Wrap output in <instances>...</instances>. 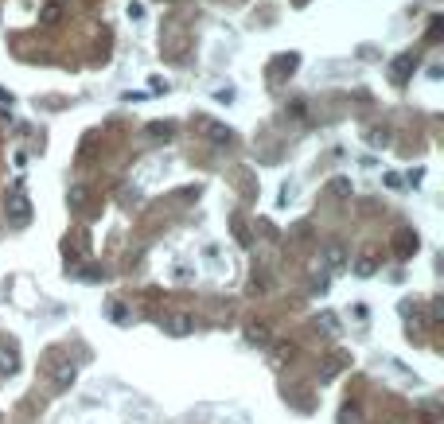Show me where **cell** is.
Masks as SVG:
<instances>
[{
	"mask_svg": "<svg viewBox=\"0 0 444 424\" xmlns=\"http://www.w3.org/2000/svg\"><path fill=\"white\" fill-rule=\"evenodd\" d=\"M191 129H195L199 136H207L211 145H234V140H238V133H234L230 125L215 121V117H195V121H191Z\"/></svg>",
	"mask_w": 444,
	"mask_h": 424,
	"instance_id": "1",
	"label": "cell"
},
{
	"mask_svg": "<svg viewBox=\"0 0 444 424\" xmlns=\"http://www.w3.org/2000/svg\"><path fill=\"white\" fill-rule=\"evenodd\" d=\"M47 370H51V386L59 389V393H67V389L78 382V366H74L71 358H51Z\"/></svg>",
	"mask_w": 444,
	"mask_h": 424,
	"instance_id": "2",
	"label": "cell"
},
{
	"mask_svg": "<svg viewBox=\"0 0 444 424\" xmlns=\"http://www.w3.org/2000/svg\"><path fill=\"white\" fill-rule=\"evenodd\" d=\"M4 219H8V226H12V230L32 226V203H27L24 195H12V199L4 203Z\"/></svg>",
	"mask_w": 444,
	"mask_h": 424,
	"instance_id": "3",
	"label": "cell"
},
{
	"mask_svg": "<svg viewBox=\"0 0 444 424\" xmlns=\"http://www.w3.org/2000/svg\"><path fill=\"white\" fill-rule=\"evenodd\" d=\"M413 71H417V55H413V51H406V55H397V59L390 62V78H394L397 86H406Z\"/></svg>",
	"mask_w": 444,
	"mask_h": 424,
	"instance_id": "4",
	"label": "cell"
},
{
	"mask_svg": "<svg viewBox=\"0 0 444 424\" xmlns=\"http://www.w3.org/2000/svg\"><path fill=\"white\" fill-rule=\"evenodd\" d=\"M417 249H421V238H417L413 230H397V234H394V253L401 257V261H409Z\"/></svg>",
	"mask_w": 444,
	"mask_h": 424,
	"instance_id": "5",
	"label": "cell"
},
{
	"mask_svg": "<svg viewBox=\"0 0 444 424\" xmlns=\"http://www.w3.org/2000/svg\"><path fill=\"white\" fill-rule=\"evenodd\" d=\"M164 331H168V335H176V339H183V335H191V331H195V315H187V312L168 315V319H164Z\"/></svg>",
	"mask_w": 444,
	"mask_h": 424,
	"instance_id": "6",
	"label": "cell"
},
{
	"mask_svg": "<svg viewBox=\"0 0 444 424\" xmlns=\"http://www.w3.org/2000/svg\"><path fill=\"white\" fill-rule=\"evenodd\" d=\"M390 140H394L390 125H371V129H366V145L371 148H390Z\"/></svg>",
	"mask_w": 444,
	"mask_h": 424,
	"instance_id": "7",
	"label": "cell"
},
{
	"mask_svg": "<svg viewBox=\"0 0 444 424\" xmlns=\"http://www.w3.org/2000/svg\"><path fill=\"white\" fill-rule=\"evenodd\" d=\"M324 265L327 269H343L347 265V249H343L339 242H327L324 245Z\"/></svg>",
	"mask_w": 444,
	"mask_h": 424,
	"instance_id": "8",
	"label": "cell"
},
{
	"mask_svg": "<svg viewBox=\"0 0 444 424\" xmlns=\"http://www.w3.org/2000/svg\"><path fill=\"white\" fill-rule=\"evenodd\" d=\"M246 342L250 347H269V323H250L246 327Z\"/></svg>",
	"mask_w": 444,
	"mask_h": 424,
	"instance_id": "9",
	"label": "cell"
},
{
	"mask_svg": "<svg viewBox=\"0 0 444 424\" xmlns=\"http://www.w3.org/2000/svg\"><path fill=\"white\" fill-rule=\"evenodd\" d=\"M90 253V234L74 230V242H67V257H86Z\"/></svg>",
	"mask_w": 444,
	"mask_h": 424,
	"instance_id": "10",
	"label": "cell"
},
{
	"mask_svg": "<svg viewBox=\"0 0 444 424\" xmlns=\"http://www.w3.org/2000/svg\"><path fill=\"white\" fill-rule=\"evenodd\" d=\"M355 273H359V277H374V273H378V253H374V249H366V253L359 257Z\"/></svg>",
	"mask_w": 444,
	"mask_h": 424,
	"instance_id": "11",
	"label": "cell"
},
{
	"mask_svg": "<svg viewBox=\"0 0 444 424\" xmlns=\"http://www.w3.org/2000/svg\"><path fill=\"white\" fill-rule=\"evenodd\" d=\"M39 20H43V24H47V27H55V24H59V20H62V4H59V0H51L47 8L39 12Z\"/></svg>",
	"mask_w": 444,
	"mask_h": 424,
	"instance_id": "12",
	"label": "cell"
},
{
	"mask_svg": "<svg viewBox=\"0 0 444 424\" xmlns=\"http://www.w3.org/2000/svg\"><path fill=\"white\" fill-rule=\"evenodd\" d=\"M343 366H347V354H331V362H327L324 370H320V377H324V382H331V377H336L339 370H343Z\"/></svg>",
	"mask_w": 444,
	"mask_h": 424,
	"instance_id": "13",
	"label": "cell"
},
{
	"mask_svg": "<svg viewBox=\"0 0 444 424\" xmlns=\"http://www.w3.org/2000/svg\"><path fill=\"white\" fill-rule=\"evenodd\" d=\"M327 195H336V199H351V179H331V183H327Z\"/></svg>",
	"mask_w": 444,
	"mask_h": 424,
	"instance_id": "14",
	"label": "cell"
},
{
	"mask_svg": "<svg viewBox=\"0 0 444 424\" xmlns=\"http://www.w3.org/2000/svg\"><path fill=\"white\" fill-rule=\"evenodd\" d=\"M86 195H90V191H86L82 183H74L71 191H67V203H71V206H86Z\"/></svg>",
	"mask_w": 444,
	"mask_h": 424,
	"instance_id": "15",
	"label": "cell"
},
{
	"mask_svg": "<svg viewBox=\"0 0 444 424\" xmlns=\"http://www.w3.org/2000/svg\"><path fill=\"white\" fill-rule=\"evenodd\" d=\"M172 133H176V129H172L168 121H152V125H148V136H172Z\"/></svg>",
	"mask_w": 444,
	"mask_h": 424,
	"instance_id": "16",
	"label": "cell"
},
{
	"mask_svg": "<svg viewBox=\"0 0 444 424\" xmlns=\"http://www.w3.org/2000/svg\"><path fill=\"white\" fill-rule=\"evenodd\" d=\"M441 27H444V20H441V16H432V20H429V43L441 39Z\"/></svg>",
	"mask_w": 444,
	"mask_h": 424,
	"instance_id": "17",
	"label": "cell"
},
{
	"mask_svg": "<svg viewBox=\"0 0 444 424\" xmlns=\"http://www.w3.org/2000/svg\"><path fill=\"white\" fill-rule=\"evenodd\" d=\"M304 110H308V105H304V101H288V113H292V117H296V121H304Z\"/></svg>",
	"mask_w": 444,
	"mask_h": 424,
	"instance_id": "18",
	"label": "cell"
},
{
	"mask_svg": "<svg viewBox=\"0 0 444 424\" xmlns=\"http://www.w3.org/2000/svg\"><path fill=\"white\" fill-rule=\"evenodd\" d=\"M82 277H86V280H106V269H86Z\"/></svg>",
	"mask_w": 444,
	"mask_h": 424,
	"instance_id": "19",
	"label": "cell"
},
{
	"mask_svg": "<svg viewBox=\"0 0 444 424\" xmlns=\"http://www.w3.org/2000/svg\"><path fill=\"white\" fill-rule=\"evenodd\" d=\"M0 101H8V105H12V94H8V90H0Z\"/></svg>",
	"mask_w": 444,
	"mask_h": 424,
	"instance_id": "20",
	"label": "cell"
},
{
	"mask_svg": "<svg viewBox=\"0 0 444 424\" xmlns=\"http://www.w3.org/2000/svg\"><path fill=\"white\" fill-rule=\"evenodd\" d=\"M160 4H176V0H160Z\"/></svg>",
	"mask_w": 444,
	"mask_h": 424,
	"instance_id": "21",
	"label": "cell"
}]
</instances>
